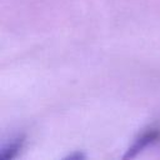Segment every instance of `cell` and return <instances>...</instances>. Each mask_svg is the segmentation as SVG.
<instances>
[{
  "label": "cell",
  "instance_id": "obj_2",
  "mask_svg": "<svg viewBox=\"0 0 160 160\" xmlns=\"http://www.w3.org/2000/svg\"><path fill=\"white\" fill-rule=\"evenodd\" d=\"M20 146H21V140L19 141H15V142H12L6 150H4V154L1 155V158L2 159H11V158H14L15 156V154L20 150Z\"/></svg>",
  "mask_w": 160,
  "mask_h": 160
},
{
  "label": "cell",
  "instance_id": "obj_1",
  "mask_svg": "<svg viewBox=\"0 0 160 160\" xmlns=\"http://www.w3.org/2000/svg\"><path fill=\"white\" fill-rule=\"evenodd\" d=\"M160 136V131L159 130H150V131H146L145 134H142V136L135 142V145L129 150L128 155L125 158H129V156H134L135 152H138L140 149H142L145 145H148L149 142L154 141V140H158V138Z\"/></svg>",
  "mask_w": 160,
  "mask_h": 160
}]
</instances>
